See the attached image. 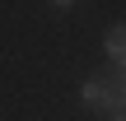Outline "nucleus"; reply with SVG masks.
Here are the masks:
<instances>
[{"mask_svg":"<svg viewBox=\"0 0 126 121\" xmlns=\"http://www.w3.org/2000/svg\"><path fill=\"white\" fill-rule=\"evenodd\" d=\"M79 98H84L89 107L108 112V117H117V112H126V107H122V93H117V84H108V79H98V75L79 84Z\"/></svg>","mask_w":126,"mask_h":121,"instance_id":"1","label":"nucleus"},{"mask_svg":"<svg viewBox=\"0 0 126 121\" xmlns=\"http://www.w3.org/2000/svg\"><path fill=\"white\" fill-rule=\"evenodd\" d=\"M103 47H108V56H112V61H122V56H126V23H117V28H108Z\"/></svg>","mask_w":126,"mask_h":121,"instance_id":"2","label":"nucleus"},{"mask_svg":"<svg viewBox=\"0 0 126 121\" xmlns=\"http://www.w3.org/2000/svg\"><path fill=\"white\" fill-rule=\"evenodd\" d=\"M117 65H122V75H126V56H122V61H117Z\"/></svg>","mask_w":126,"mask_h":121,"instance_id":"3","label":"nucleus"},{"mask_svg":"<svg viewBox=\"0 0 126 121\" xmlns=\"http://www.w3.org/2000/svg\"><path fill=\"white\" fill-rule=\"evenodd\" d=\"M112 121H126V112H117V117H112Z\"/></svg>","mask_w":126,"mask_h":121,"instance_id":"4","label":"nucleus"}]
</instances>
